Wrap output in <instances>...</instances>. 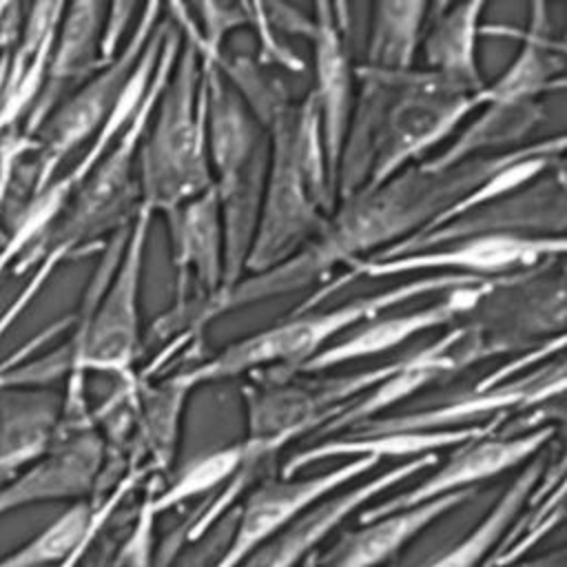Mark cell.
I'll return each instance as SVG.
<instances>
[{"mask_svg":"<svg viewBox=\"0 0 567 567\" xmlns=\"http://www.w3.org/2000/svg\"><path fill=\"white\" fill-rule=\"evenodd\" d=\"M525 148L527 144L443 171H430L419 162L377 186H363L339 199L319 235L295 257L268 272L241 277L230 290L204 303L188 323L184 346L224 312L321 284L337 266H350L410 239Z\"/></svg>","mask_w":567,"mask_h":567,"instance_id":"cell-1","label":"cell"},{"mask_svg":"<svg viewBox=\"0 0 567 567\" xmlns=\"http://www.w3.org/2000/svg\"><path fill=\"white\" fill-rule=\"evenodd\" d=\"M182 47V35L171 20V29L164 38L151 84L117 140L84 179V184L69 199L55 224L24 250L13 264V275L31 270L27 284L0 312V339L22 317V312L35 301L53 272L71 257L80 255L86 246H93L100 237L117 233L128 226L140 206L137 186V151L148 126L151 113L157 104L162 86L175 64Z\"/></svg>","mask_w":567,"mask_h":567,"instance_id":"cell-2","label":"cell"},{"mask_svg":"<svg viewBox=\"0 0 567 567\" xmlns=\"http://www.w3.org/2000/svg\"><path fill=\"white\" fill-rule=\"evenodd\" d=\"M266 133L268 175L244 277L268 272L295 257L319 235L337 206L321 122L310 93L284 106Z\"/></svg>","mask_w":567,"mask_h":567,"instance_id":"cell-3","label":"cell"},{"mask_svg":"<svg viewBox=\"0 0 567 567\" xmlns=\"http://www.w3.org/2000/svg\"><path fill=\"white\" fill-rule=\"evenodd\" d=\"M199 66L206 93L208 164L224 233L221 292H226L244 277L266 188L270 142L266 128L224 80L215 62L199 55Z\"/></svg>","mask_w":567,"mask_h":567,"instance_id":"cell-4","label":"cell"},{"mask_svg":"<svg viewBox=\"0 0 567 567\" xmlns=\"http://www.w3.org/2000/svg\"><path fill=\"white\" fill-rule=\"evenodd\" d=\"M478 281L483 279L443 272L419 275L405 284L357 297L330 310H295L292 317L221 348L210 359L199 361L188 370H179L177 377L190 390H195L202 383L221 381L248 372L252 374L270 370L279 374H292L308 359L332 346L337 337L350 332L363 321L423 295L450 292Z\"/></svg>","mask_w":567,"mask_h":567,"instance_id":"cell-5","label":"cell"},{"mask_svg":"<svg viewBox=\"0 0 567 567\" xmlns=\"http://www.w3.org/2000/svg\"><path fill=\"white\" fill-rule=\"evenodd\" d=\"M210 184L202 66L195 44L182 35L179 53L140 142V204L153 215H164Z\"/></svg>","mask_w":567,"mask_h":567,"instance_id":"cell-6","label":"cell"},{"mask_svg":"<svg viewBox=\"0 0 567 567\" xmlns=\"http://www.w3.org/2000/svg\"><path fill=\"white\" fill-rule=\"evenodd\" d=\"M565 303L563 257H551L494 277L458 326L476 343L483 361L520 354L565 334Z\"/></svg>","mask_w":567,"mask_h":567,"instance_id":"cell-7","label":"cell"},{"mask_svg":"<svg viewBox=\"0 0 567 567\" xmlns=\"http://www.w3.org/2000/svg\"><path fill=\"white\" fill-rule=\"evenodd\" d=\"M159 16V4H144L142 16L122 44L117 58L75 89L40 126L35 133V151L29 157L31 195L53 182L62 162L82 144H89L100 131L133 73L153 29L157 27Z\"/></svg>","mask_w":567,"mask_h":567,"instance_id":"cell-8","label":"cell"},{"mask_svg":"<svg viewBox=\"0 0 567 567\" xmlns=\"http://www.w3.org/2000/svg\"><path fill=\"white\" fill-rule=\"evenodd\" d=\"M565 168L558 162L525 186L447 217L368 259L432 250L470 237H565Z\"/></svg>","mask_w":567,"mask_h":567,"instance_id":"cell-9","label":"cell"},{"mask_svg":"<svg viewBox=\"0 0 567 567\" xmlns=\"http://www.w3.org/2000/svg\"><path fill=\"white\" fill-rule=\"evenodd\" d=\"M175 268L173 306L153 323L155 339L166 341L168 359L188 330L193 315L224 290V233L213 184L202 195L164 213Z\"/></svg>","mask_w":567,"mask_h":567,"instance_id":"cell-10","label":"cell"},{"mask_svg":"<svg viewBox=\"0 0 567 567\" xmlns=\"http://www.w3.org/2000/svg\"><path fill=\"white\" fill-rule=\"evenodd\" d=\"M168 29H171V18H162L157 22V27L153 29L113 111L109 113V117L104 120L100 131L91 137V142L86 144L82 155L75 159V164L69 171H64L62 175H55L53 182H49L42 190L31 195L27 199V204L16 213L11 233L7 235L4 244L0 246V279L4 277L7 270L13 268V264L24 255V250L29 246H33L55 224V219L60 217V213L64 210L69 199L84 184V179L91 175V171L97 166V162L104 157V153L117 140L122 128L128 124V120L137 111V106L151 84V78H153V71H155V64H157V58H159V51H162Z\"/></svg>","mask_w":567,"mask_h":567,"instance_id":"cell-11","label":"cell"},{"mask_svg":"<svg viewBox=\"0 0 567 567\" xmlns=\"http://www.w3.org/2000/svg\"><path fill=\"white\" fill-rule=\"evenodd\" d=\"M474 109H478L476 95L447 84L425 69H412L381 124L365 186H377L419 164Z\"/></svg>","mask_w":567,"mask_h":567,"instance_id":"cell-12","label":"cell"},{"mask_svg":"<svg viewBox=\"0 0 567 567\" xmlns=\"http://www.w3.org/2000/svg\"><path fill=\"white\" fill-rule=\"evenodd\" d=\"M565 255V237H470L439 246L432 250L410 252L390 259H359L348 270L306 306L297 310H312L319 299L330 297L337 288L348 286L354 277L388 279L399 275H463L474 279H494L509 272L532 268L545 259Z\"/></svg>","mask_w":567,"mask_h":567,"instance_id":"cell-13","label":"cell"},{"mask_svg":"<svg viewBox=\"0 0 567 567\" xmlns=\"http://www.w3.org/2000/svg\"><path fill=\"white\" fill-rule=\"evenodd\" d=\"M377 465V458L359 456L312 476H264L235 507L230 538L210 567H239L308 507L359 481Z\"/></svg>","mask_w":567,"mask_h":567,"instance_id":"cell-14","label":"cell"},{"mask_svg":"<svg viewBox=\"0 0 567 567\" xmlns=\"http://www.w3.org/2000/svg\"><path fill=\"white\" fill-rule=\"evenodd\" d=\"M565 359L563 354L518 374L498 385H485L481 379L467 392L447 399L434 408L388 414L361 423L343 434H374V432H434L467 427L472 421L485 423L512 412H525L547 405L565 390Z\"/></svg>","mask_w":567,"mask_h":567,"instance_id":"cell-15","label":"cell"},{"mask_svg":"<svg viewBox=\"0 0 567 567\" xmlns=\"http://www.w3.org/2000/svg\"><path fill=\"white\" fill-rule=\"evenodd\" d=\"M554 425H543L525 434H485L465 441L454 447V452L421 483L399 492L377 505H368L359 512V523L370 520L390 512L408 509L454 492L476 489V483L489 481L512 467H518L540 454V450L554 439Z\"/></svg>","mask_w":567,"mask_h":567,"instance_id":"cell-16","label":"cell"},{"mask_svg":"<svg viewBox=\"0 0 567 567\" xmlns=\"http://www.w3.org/2000/svg\"><path fill=\"white\" fill-rule=\"evenodd\" d=\"M106 447L95 425L60 427L51 447L0 485V516L47 501H86L104 467Z\"/></svg>","mask_w":567,"mask_h":567,"instance_id":"cell-17","label":"cell"},{"mask_svg":"<svg viewBox=\"0 0 567 567\" xmlns=\"http://www.w3.org/2000/svg\"><path fill=\"white\" fill-rule=\"evenodd\" d=\"M436 463V454L410 458L372 478L359 481L357 485H348L321 498L292 523H288L281 532H277L270 540H266L239 567H299L352 514L365 509L383 492L401 485L423 470L434 467Z\"/></svg>","mask_w":567,"mask_h":567,"instance_id":"cell-18","label":"cell"},{"mask_svg":"<svg viewBox=\"0 0 567 567\" xmlns=\"http://www.w3.org/2000/svg\"><path fill=\"white\" fill-rule=\"evenodd\" d=\"M483 357L476 343L470 339L463 326L454 323L447 332L425 343L423 348L399 357L396 368L381 379L372 390L354 399L337 416H332L321 430L312 434V443L330 436H339L361 423L383 416L385 410L403 403L421 388L452 377L474 363H481Z\"/></svg>","mask_w":567,"mask_h":567,"instance_id":"cell-19","label":"cell"},{"mask_svg":"<svg viewBox=\"0 0 567 567\" xmlns=\"http://www.w3.org/2000/svg\"><path fill=\"white\" fill-rule=\"evenodd\" d=\"M310 18V29L306 33L312 44L315 60V84L310 89V97L319 113L330 184L334 188L337 162L352 111L357 80L350 53V18L346 4L328 2L315 4V13Z\"/></svg>","mask_w":567,"mask_h":567,"instance_id":"cell-20","label":"cell"},{"mask_svg":"<svg viewBox=\"0 0 567 567\" xmlns=\"http://www.w3.org/2000/svg\"><path fill=\"white\" fill-rule=\"evenodd\" d=\"M489 281L492 279H483L478 284L443 292L439 301L414 308L410 312H399L388 317L377 315L363 321L361 326L352 328L350 332H346L341 339H337L332 346H328L312 359H308L297 372L321 374L330 368H337L350 361L379 357L421 332L443 328V326H454L461 321V317H465L472 310L478 297L487 290Z\"/></svg>","mask_w":567,"mask_h":567,"instance_id":"cell-21","label":"cell"},{"mask_svg":"<svg viewBox=\"0 0 567 567\" xmlns=\"http://www.w3.org/2000/svg\"><path fill=\"white\" fill-rule=\"evenodd\" d=\"M104 11V4L91 0L64 4L42 93L20 128L24 135L35 137L47 117L93 73L106 66L100 51Z\"/></svg>","mask_w":567,"mask_h":567,"instance_id":"cell-22","label":"cell"},{"mask_svg":"<svg viewBox=\"0 0 567 567\" xmlns=\"http://www.w3.org/2000/svg\"><path fill=\"white\" fill-rule=\"evenodd\" d=\"M474 494L476 489H463L408 509L361 520L359 527L346 532L315 567H383L421 532L432 527L441 516L465 505Z\"/></svg>","mask_w":567,"mask_h":567,"instance_id":"cell-23","label":"cell"},{"mask_svg":"<svg viewBox=\"0 0 567 567\" xmlns=\"http://www.w3.org/2000/svg\"><path fill=\"white\" fill-rule=\"evenodd\" d=\"M512 416V414H507ZM507 416H496L485 423L452 427V430H434V432H374V434H339L330 439H321L310 443L308 447L288 456L281 465V476H297L301 470L328 461V458H419L425 454H436L441 447H456L476 436L494 434L501 430Z\"/></svg>","mask_w":567,"mask_h":567,"instance_id":"cell-24","label":"cell"},{"mask_svg":"<svg viewBox=\"0 0 567 567\" xmlns=\"http://www.w3.org/2000/svg\"><path fill=\"white\" fill-rule=\"evenodd\" d=\"M520 51L505 71L478 93L481 104L543 102V95L565 86V44L554 35L549 9L543 2L529 7V20L518 31Z\"/></svg>","mask_w":567,"mask_h":567,"instance_id":"cell-25","label":"cell"},{"mask_svg":"<svg viewBox=\"0 0 567 567\" xmlns=\"http://www.w3.org/2000/svg\"><path fill=\"white\" fill-rule=\"evenodd\" d=\"M483 2L427 4L421 49L430 73L478 97L487 84L478 64V35Z\"/></svg>","mask_w":567,"mask_h":567,"instance_id":"cell-26","label":"cell"},{"mask_svg":"<svg viewBox=\"0 0 567 567\" xmlns=\"http://www.w3.org/2000/svg\"><path fill=\"white\" fill-rule=\"evenodd\" d=\"M190 388L175 374L159 383L140 379L137 412L131 439V465L146 467L151 476L168 472L179 445V423Z\"/></svg>","mask_w":567,"mask_h":567,"instance_id":"cell-27","label":"cell"},{"mask_svg":"<svg viewBox=\"0 0 567 567\" xmlns=\"http://www.w3.org/2000/svg\"><path fill=\"white\" fill-rule=\"evenodd\" d=\"M478 115L436 157L421 159L430 171H443L470 159L512 153L529 142V133L543 122V102H494L481 104Z\"/></svg>","mask_w":567,"mask_h":567,"instance_id":"cell-28","label":"cell"},{"mask_svg":"<svg viewBox=\"0 0 567 567\" xmlns=\"http://www.w3.org/2000/svg\"><path fill=\"white\" fill-rule=\"evenodd\" d=\"M547 463L549 461L545 454L529 458L501 494V498L489 507V512L461 540L441 551L425 567H492V554L503 543L520 512L527 507V501L538 485Z\"/></svg>","mask_w":567,"mask_h":567,"instance_id":"cell-29","label":"cell"},{"mask_svg":"<svg viewBox=\"0 0 567 567\" xmlns=\"http://www.w3.org/2000/svg\"><path fill=\"white\" fill-rule=\"evenodd\" d=\"M425 16V2H377L370 13L363 64L388 71L414 69Z\"/></svg>","mask_w":567,"mask_h":567,"instance_id":"cell-30","label":"cell"},{"mask_svg":"<svg viewBox=\"0 0 567 567\" xmlns=\"http://www.w3.org/2000/svg\"><path fill=\"white\" fill-rule=\"evenodd\" d=\"M91 518V501H75L22 547L0 558V567H71Z\"/></svg>","mask_w":567,"mask_h":567,"instance_id":"cell-31","label":"cell"},{"mask_svg":"<svg viewBox=\"0 0 567 567\" xmlns=\"http://www.w3.org/2000/svg\"><path fill=\"white\" fill-rule=\"evenodd\" d=\"M241 458V443H233L195 458L164 489L157 485L153 498L157 514H164L195 496L208 494L215 487H224L239 470Z\"/></svg>","mask_w":567,"mask_h":567,"instance_id":"cell-32","label":"cell"},{"mask_svg":"<svg viewBox=\"0 0 567 567\" xmlns=\"http://www.w3.org/2000/svg\"><path fill=\"white\" fill-rule=\"evenodd\" d=\"M159 485L157 476L146 478V489L131 520L126 534L120 540L109 543L100 549L84 567H157L155 558V489Z\"/></svg>","mask_w":567,"mask_h":567,"instance_id":"cell-33","label":"cell"},{"mask_svg":"<svg viewBox=\"0 0 567 567\" xmlns=\"http://www.w3.org/2000/svg\"><path fill=\"white\" fill-rule=\"evenodd\" d=\"M35 151V137L24 135L20 128L0 135V221L13 199L20 166Z\"/></svg>","mask_w":567,"mask_h":567,"instance_id":"cell-34","label":"cell"},{"mask_svg":"<svg viewBox=\"0 0 567 567\" xmlns=\"http://www.w3.org/2000/svg\"><path fill=\"white\" fill-rule=\"evenodd\" d=\"M248 27L257 33V40H259V58H257L259 64H279L292 73L303 71V62L295 55L292 49H288L279 40L275 27L266 16L264 4L259 2L248 4Z\"/></svg>","mask_w":567,"mask_h":567,"instance_id":"cell-35","label":"cell"},{"mask_svg":"<svg viewBox=\"0 0 567 567\" xmlns=\"http://www.w3.org/2000/svg\"><path fill=\"white\" fill-rule=\"evenodd\" d=\"M233 520H235V509H230L206 536L193 543V549L182 554L173 567H210L230 538Z\"/></svg>","mask_w":567,"mask_h":567,"instance_id":"cell-36","label":"cell"},{"mask_svg":"<svg viewBox=\"0 0 567 567\" xmlns=\"http://www.w3.org/2000/svg\"><path fill=\"white\" fill-rule=\"evenodd\" d=\"M73 326V315H66V317H60V319H55V321H51L49 326H44L42 330H38L33 337H29L24 343H20L7 359H2L0 361V377L7 372V370H11V368H16V365H20V363H24V361H29L33 354H38L49 341H53L55 337H60L64 330H69Z\"/></svg>","mask_w":567,"mask_h":567,"instance_id":"cell-37","label":"cell"},{"mask_svg":"<svg viewBox=\"0 0 567 567\" xmlns=\"http://www.w3.org/2000/svg\"><path fill=\"white\" fill-rule=\"evenodd\" d=\"M520 567H565V551L558 549V551H551L549 556H540L527 565H520Z\"/></svg>","mask_w":567,"mask_h":567,"instance_id":"cell-38","label":"cell"},{"mask_svg":"<svg viewBox=\"0 0 567 567\" xmlns=\"http://www.w3.org/2000/svg\"><path fill=\"white\" fill-rule=\"evenodd\" d=\"M4 4H7V2H0V18H2V11H4Z\"/></svg>","mask_w":567,"mask_h":567,"instance_id":"cell-39","label":"cell"}]
</instances>
